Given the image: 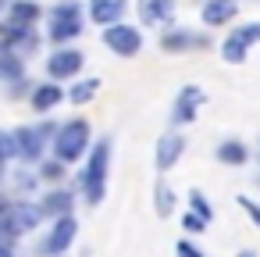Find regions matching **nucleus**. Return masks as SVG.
Wrapping results in <instances>:
<instances>
[{
    "label": "nucleus",
    "instance_id": "nucleus-1",
    "mask_svg": "<svg viewBox=\"0 0 260 257\" xmlns=\"http://www.w3.org/2000/svg\"><path fill=\"white\" fill-rule=\"evenodd\" d=\"M107 168H111V143L100 139L96 150L89 154V164H86V175H82V189H86V200L96 207L107 193Z\"/></svg>",
    "mask_w": 260,
    "mask_h": 257
},
{
    "label": "nucleus",
    "instance_id": "nucleus-17",
    "mask_svg": "<svg viewBox=\"0 0 260 257\" xmlns=\"http://www.w3.org/2000/svg\"><path fill=\"white\" fill-rule=\"evenodd\" d=\"M36 18H40V8L32 4V0H15V4H11V25H25V29H32Z\"/></svg>",
    "mask_w": 260,
    "mask_h": 257
},
{
    "label": "nucleus",
    "instance_id": "nucleus-30",
    "mask_svg": "<svg viewBox=\"0 0 260 257\" xmlns=\"http://www.w3.org/2000/svg\"><path fill=\"white\" fill-rule=\"evenodd\" d=\"M4 8H8V0H0V11H4Z\"/></svg>",
    "mask_w": 260,
    "mask_h": 257
},
{
    "label": "nucleus",
    "instance_id": "nucleus-29",
    "mask_svg": "<svg viewBox=\"0 0 260 257\" xmlns=\"http://www.w3.org/2000/svg\"><path fill=\"white\" fill-rule=\"evenodd\" d=\"M239 257H256V253H249V250H242V253H239Z\"/></svg>",
    "mask_w": 260,
    "mask_h": 257
},
{
    "label": "nucleus",
    "instance_id": "nucleus-34",
    "mask_svg": "<svg viewBox=\"0 0 260 257\" xmlns=\"http://www.w3.org/2000/svg\"><path fill=\"white\" fill-rule=\"evenodd\" d=\"M256 182H260V179H256Z\"/></svg>",
    "mask_w": 260,
    "mask_h": 257
},
{
    "label": "nucleus",
    "instance_id": "nucleus-14",
    "mask_svg": "<svg viewBox=\"0 0 260 257\" xmlns=\"http://www.w3.org/2000/svg\"><path fill=\"white\" fill-rule=\"evenodd\" d=\"M200 18H203L207 25H224V22H232V18H235V0H207L203 11H200Z\"/></svg>",
    "mask_w": 260,
    "mask_h": 257
},
{
    "label": "nucleus",
    "instance_id": "nucleus-6",
    "mask_svg": "<svg viewBox=\"0 0 260 257\" xmlns=\"http://www.w3.org/2000/svg\"><path fill=\"white\" fill-rule=\"evenodd\" d=\"M104 43H107L118 58H136V54L143 50V36H139V29L121 25V22H114V25L104 29Z\"/></svg>",
    "mask_w": 260,
    "mask_h": 257
},
{
    "label": "nucleus",
    "instance_id": "nucleus-8",
    "mask_svg": "<svg viewBox=\"0 0 260 257\" xmlns=\"http://www.w3.org/2000/svg\"><path fill=\"white\" fill-rule=\"evenodd\" d=\"M75 232H79V225H75V218H72V214H64V218H57V221H54V229H50V236L43 239V246H40V253H47V257H57V253H68V246H72V239H75Z\"/></svg>",
    "mask_w": 260,
    "mask_h": 257
},
{
    "label": "nucleus",
    "instance_id": "nucleus-3",
    "mask_svg": "<svg viewBox=\"0 0 260 257\" xmlns=\"http://www.w3.org/2000/svg\"><path fill=\"white\" fill-rule=\"evenodd\" d=\"M86 147H89V125H86V122H68V125H61V129H57L54 154H57V161H61V164L79 161V157L86 154Z\"/></svg>",
    "mask_w": 260,
    "mask_h": 257
},
{
    "label": "nucleus",
    "instance_id": "nucleus-18",
    "mask_svg": "<svg viewBox=\"0 0 260 257\" xmlns=\"http://www.w3.org/2000/svg\"><path fill=\"white\" fill-rule=\"evenodd\" d=\"M207 40L203 36H192V33H168L164 40H160V47L164 50H189V47H203Z\"/></svg>",
    "mask_w": 260,
    "mask_h": 257
},
{
    "label": "nucleus",
    "instance_id": "nucleus-20",
    "mask_svg": "<svg viewBox=\"0 0 260 257\" xmlns=\"http://www.w3.org/2000/svg\"><path fill=\"white\" fill-rule=\"evenodd\" d=\"M217 161H221V164H242V161H246V147L235 143V139H232V143H221V147H217Z\"/></svg>",
    "mask_w": 260,
    "mask_h": 257
},
{
    "label": "nucleus",
    "instance_id": "nucleus-28",
    "mask_svg": "<svg viewBox=\"0 0 260 257\" xmlns=\"http://www.w3.org/2000/svg\"><path fill=\"white\" fill-rule=\"evenodd\" d=\"M0 257H15V250L11 246H0Z\"/></svg>",
    "mask_w": 260,
    "mask_h": 257
},
{
    "label": "nucleus",
    "instance_id": "nucleus-24",
    "mask_svg": "<svg viewBox=\"0 0 260 257\" xmlns=\"http://www.w3.org/2000/svg\"><path fill=\"white\" fill-rule=\"evenodd\" d=\"M239 207H242V211H246V214H249V218H253V221L260 225V207H256V204H253L249 196H239Z\"/></svg>",
    "mask_w": 260,
    "mask_h": 257
},
{
    "label": "nucleus",
    "instance_id": "nucleus-15",
    "mask_svg": "<svg viewBox=\"0 0 260 257\" xmlns=\"http://www.w3.org/2000/svg\"><path fill=\"white\" fill-rule=\"evenodd\" d=\"M61 100H64L61 86H36V90H32V107H36V111H50V107H57Z\"/></svg>",
    "mask_w": 260,
    "mask_h": 257
},
{
    "label": "nucleus",
    "instance_id": "nucleus-19",
    "mask_svg": "<svg viewBox=\"0 0 260 257\" xmlns=\"http://www.w3.org/2000/svg\"><path fill=\"white\" fill-rule=\"evenodd\" d=\"M96 90H100V79H82V82H75V86L68 90V100H72V104H89V100L96 97Z\"/></svg>",
    "mask_w": 260,
    "mask_h": 257
},
{
    "label": "nucleus",
    "instance_id": "nucleus-11",
    "mask_svg": "<svg viewBox=\"0 0 260 257\" xmlns=\"http://www.w3.org/2000/svg\"><path fill=\"white\" fill-rule=\"evenodd\" d=\"M175 15V0H139L143 25H168Z\"/></svg>",
    "mask_w": 260,
    "mask_h": 257
},
{
    "label": "nucleus",
    "instance_id": "nucleus-33",
    "mask_svg": "<svg viewBox=\"0 0 260 257\" xmlns=\"http://www.w3.org/2000/svg\"><path fill=\"white\" fill-rule=\"evenodd\" d=\"M0 207H4V200H0Z\"/></svg>",
    "mask_w": 260,
    "mask_h": 257
},
{
    "label": "nucleus",
    "instance_id": "nucleus-16",
    "mask_svg": "<svg viewBox=\"0 0 260 257\" xmlns=\"http://www.w3.org/2000/svg\"><path fill=\"white\" fill-rule=\"evenodd\" d=\"M40 211L43 214H57V218H64V214H72V193H64V189H54L43 204H40Z\"/></svg>",
    "mask_w": 260,
    "mask_h": 257
},
{
    "label": "nucleus",
    "instance_id": "nucleus-31",
    "mask_svg": "<svg viewBox=\"0 0 260 257\" xmlns=\"http://www.w3.org/2000/svg\"><path fill=\"white\" fill-rule=\"evenodd\" d=\"M0 179H4V168H0Z\"/></svg>",
    "mask_w": 260,
    "mask_h": 257
},
{
    "label": "nucleus",
    "instance_id": "nucleus-12",
    "mask_svg": "<svg viewBox=\"0 0 260 257\" xmlns=\"http://www.w3.org/2000/svg\"><path fill=\"white\" fill-rule=\"evenodd\" d=\"M182 150H185V139H182L178 132L160 136V143H157V168H160V172L175 168V161L182 157Z\"/></svg>",
    "mask_w": 260,
    "mask_h": 257
},
{
    "label": "nucleus",
    "instance_id": "nucleus-9",
    "mask_svg": "<svg viewBox=\"0 0 260 257\" xmlns=\"http://www.w3.org/2000/svg\"><path fill=\"white\" fill-rule=\"evenodd\" d=\"M203 100H207V93L200 86H182V93L175 100V111H171V122H192Z\"/></svg>",
    "mask_w": 260,
    "mask_h": 257
},
{
    "label": "nucleus",
    "instance_id": "nucleus-4",
    "mask_svg": "<svg viewBox=\"0 0 260 257\" xmlns=\"http://www.w3.org/2000/svg\"><path fill=\"white\" fill-rule=\"evenodd\" d=\"M79 33H82V11H79V4H75V0L57 4V8L50 11V40L64 43V40H72V36H79Z\"/></svg>",
    "mask_w": 260,
    "mask_h": 257
},
{
    "label": "nucleus",
    "instance_id": "nucleus-25",
    "mask_svg": "<svg viewBox=\"0 0 260 257\" xmlns=\"http://www.w3.org/2000/svg\"><path fill=\"white\" fill-rule=\"evenodd\" d=\"M182 225H185L189 232H203V225H207V221H203L200 214H185V218H182Z\"/></svg>",
    "mask_w": 260,
    "mask_h": 257
},
{
    "label": "nucleus",
    "instance_id": "nucleus-27",
    "mask_svg": "<svg viewBox=\"0 0 260 257\" xmlns=\"http://www.w3.org/2000/svg\"><path fill=\"white\" fill-rule=\"evenodd\" d=\"M61 175H64L61 161H54V164H47V168H43V179H61Z\"/></svg>",
    "mask_w": 260,
    "mask_h": 257
},
{
    "label": "nucleus",
    "instance_id": "nucleus-21",
    "mask_svg": "<svg viewBox=\"0 0 260 257\" xmlns=\"http://www.w3.org/2000/svg\"><path fill=\"white\" fill-rule=\"evenodd\" d=\"M153 200H157V214H160V218H168V214L175 211V193H171V186L157 182V193H153Z\"/></svg>",
    "mask_w": 260,
    "mask_h": 257
},
{
    "label": "nucleus",
    "instance_id": "nucleus-23",
    "mask_svg": "<svg viewBox=\"0 0 260 257\" xmlns=\"http://www.w3.org/2000/svg\"><path fill=\"white\" fill-rule=\"evenodd\" d=\"M18 157V143H15V132H0V164Z\"/></svg>",
    "mask_w": 260,
    "mask_h": 257
},
{
    "label": "nucleus",
    "instance_id": "nucleus-32",
    "mask_svg": "<svg viewBox=\"0 0 260 257\" xmlns=\"http://www.w3.org/2000/svg\"><path fill=\"white\" fill-rule=\"evenodd\" d=\"M57 257H68V253H57Z\"/></svg>",
    "mask_w": 260,
    "mask_h": 257
},
{
    "label": "nucleus",
    "instance_id": "nucleus-22",
    "mask_svg": "<svg viewBox=\"0 0 260 257\" xmlns=\"http://www.w3.org/2000/svg\"><path fill=\"white\" fill-rule=\"evenodd\" d=\"M189 204H192V214H200V218H203L207 225L214 221V207H210V204L203 200V193H200V189H192V193H189Z\"/></svg>",
    "mask_w": 260,
    "mask_h": 257
},
{
    "label": "nucleus",
    "instance_id": "nucleus-7",
    "mask_svg": "<svg viewBox=\"0 0 260 257\" xmlns=\"http://www.w3.org/2000/svg\"><path fill=\"white\" fill-rule=\"evenodd\" d=\"M50 125H25V129H15V143H18V157L25 161H36L50 139Z\"/></svg>",
    "mask_w": 260,
    "mask_h": 257
},
{
    "label": "nucleus",
    "instance_id": "nucleus-2",
    "mask_svg": "<svg viewBox=\"0 0 260 257\" xmlns=\"http://www.w3.org/2000/svg\"><path fill=\"white\" fill-rule=\"evenodd\" d=\"M40 221H43V211H40V204L15 200V204H4V207H0V232H8L11 239H15V236H25V232H32Z\"/></svg>",
    "mask_w": 260,
    "mask_h": 257
},
{
    "label": "nucleus",
    "instance_id": "nucleus-26",
    "mask_svg": "<svg viewBox=\"0 0 260 257\" xmlns=\"http://www.w3.org/2000/svg\"><path fill=\"white\" fill-rule=\"evenodd\" d=\"M175 253H178V257H203V253H200V250H196L192 243H182V239H178V246H175Z\"/></svg>",
    "mask_w": 260,
    "mask_h": 257
},
{
    "label": "nucleus",
    "instance_id": "nucleus-5",
    "mask_svg": "<svg viewBox=\"0 0 260 257\" xmlns=\"http://www.w3.org/2000/svg\"><path fill=\"white\" fill-rule=\"evenodd\" d=\"M253 43H260V22L239 25V29H235V33H232V36L221 43V58H224L228 65H242Z\"/></svg>",
    "mask_w": 260,
    "mask_h": 257
},
{
    "label": "nucleus",
    "instance_id": "nucleus-10",
    "mask_svg": "<svg viewBox=\"0 0 260 257\" xmlns=\"http://www.w3.org/2000/svg\"><path fill=\"white\" fill-rule=\"evenodd\" d=\"M82 54L79 50H57L50 61H47V72H50V79H72V75H79V68H82Z\"/></svg>",
    "mask_w": 260,
    "mask_h": 257
},
{
    "label": "nucleus",
    "instance_id": "nucleus-13",
    "mask_svg": "<svg viewBox=\"0 0 260 257\" xmlns=\"http://www.w3.org/2000/svg\"><path fill=\"white\" fill-rule=\"evenodd\" d=\"M125 15V0H93L89 4V18L96 25H114Z\"/></svg>",
    "mask_w": 260,
    "mask_h": 257
}]
</instances>
